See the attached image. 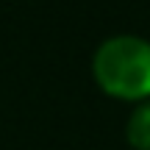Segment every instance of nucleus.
I'll return each instance as SVG.
<instances>
[{"mask_svg":"<svg viewBox=\"0 0 150 150\" xmlns=\"http://www.w3.org/2000/svg\"><path fill=\"white\" fill-rule=\"evenodd\" d=\"M92 78L111 100H150V39L139 33H114L92 53Z\"/></svg>","mask_w":150,"mask_h":150,"instance_id":"f257e3e1","label":"nucleus"},{"mask_svg":"<svg viewBox=\"0 0 150 150\" xmlns=\"http://www.w3.org/2000/svg\"><path fill=\"white\" fill-rule=\"evenodd\" d=\"M125 142L134 150H150V100L131 108L125 120Z\"/></svg>","mask_w":150,"mask_h":150,"instance_id":"f03ea898","label":"nucleus"}]
</instances>
